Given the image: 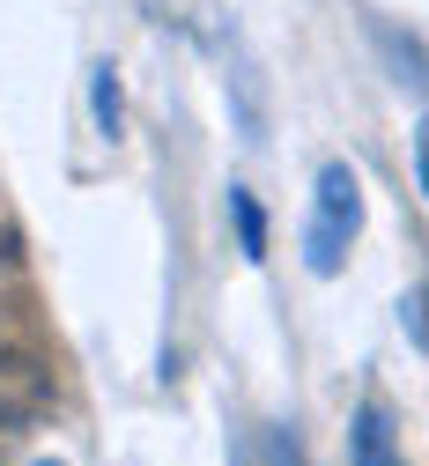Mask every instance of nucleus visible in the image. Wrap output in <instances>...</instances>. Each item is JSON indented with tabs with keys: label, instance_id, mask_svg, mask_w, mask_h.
Segmentation results:
<instances>
[{
	"label": "nucleus",
	"instance_id": "1",
	"mask_svg": "<svg viewBox=\"0 0 429 466\" xmlns=\"http://www.w3.org/2000/svg\"><path fill=\"white\" fill-rule=\"evenodd\" d=\"M355 229H363V178L355 163H319L312 178V222H303V267H312L319 281H333L355 252Z\"/></svg>",
	"mask_w": 429,
	"mask_h": 466
},
{
	"label": "nucleus",
	"instance_id": "12",
	"mask_svg": "<svg viewBox=\"0 0 429 466\" xmlns=\"http://www.w3.org/2000/svg\"><path fill=\"white\" fill-rule=\"evenodd\" d=\"M37 466H67V459H37Z\"/></svg>",
	"mask_w": 429,
	"mask_h": 466
},
{
	"label": "nucleus",
	"instance_id": "9",
	"mask_svg": "<svg viewBox=\"0 0 429 466\" xmlns=\"http://www.w3.org/2000/svg\"><path fill=\"white\" fill-rule=\"evenodd\" d=\"M23 274H30V245H23V229L0 222V289H23Z\"/></svg>",
	"mask_w": 429,
	"mask_h": 466
},
{
	"label": "nucleus",
	"instance_id": "7",
	"mask_svg": "<svg viewBox=\"0 0 429 466\" xmlns=\"http://www.w3.org/2000/svg\"><path fill=\"white\" fill-rule=\"evenodd\" d=\"M0 385H52V363L30 333H0Z\"/></svg>",
	"mask_w": 429,
	"mask_h": 466
},
{
	"label": "nucleus",
	"instance_id": "8",
	"mask_svg": "<svg viewBox=\"0 0 429 466\" xmlns=\"http://www.w3.org/2000/svg\"><path fill=\"white\" fill-rule=\"evenodd\" d=\"M400 333H407V348H422V356H429V274L400 297Z\"/></svg>",
	"mask_w": 429,
	"mask_h": 466
},
{
	"label": "nucleus",
	"instance_id": "5",
	"mask_svg": "<svg viewBox=\"0 0 429 466\" xmlns=\"http://www.w3.org/2000/svg\"><path fill=\"white\" fill-rule=\"evenodd\" d=\"M52 422V385H0V444Z\"/></svg>",
	"mask_w": 429,
	"mask_h": 466
},
{
	"label": "nucleus",
	"instance_id": "4",
	"mask_svg": "<svg viewBox=\"0 0 429 466\" xmlns=\"http://www.w3.org/2000/svg\"><path fill=\"white\" fill-rule=\"evenodd\" d=\"M230 229H237V259L244 267H267V252H274V222H267V208H260V193L252 186H230Z\"/></svg>",
	"mask_w": 429,
	"mask_h": 466
},
{
	"label": "nucleus",
	"instance_id": "6",
	"mask_svg": "<svg viewBox=\"0 0 429 466\" xmlns=\"http://www.w3.org/2000/svg\"><path fill=\"white\" fill-rule=\"evenodd\" d=\"M89 119H97V134H104V141L127 134V82H118V67H111V60H97V67H89Z\"/></svg>",
	"mask_w": 429,
	"mask_h": 466
},
{
	"label": "nucleus",
	"instance_id": "11",
	"mask_svg": "<svg viewBox=\"0 0 429 466\" xmlns=\"http://www.w3.org/2000/svg\"><path fill=\"white\" fill-rule=\"evenodd\" d=\"M414 186H422V200H429V111L414 119Z\"/></svg>",
	"mask_w": 429,
	"mask_h": 466
},
{
	"label": "nucleus",
	"instance_id": "2",
	"mask_svg": "<svg viewBox=\"0 0 429 466\" xmlns=\"http://www.w3.org/2000/svg\"><path fill=\"white\" fill-rule=\"evenodd\" d=\"M348 466H407L400 437H393V415H385V400H363L355 415H348Z\"/></svg>",
	"mask_w": 429,
	"mask_h": 466
},
{
	"label": "nucleus",
	"instance_id": "3",
	"mask_svg": "<svg viewBox=\"0 0 429 466\" xmlns=\"http://www.w3.org/2000/svg\"><path fill=\"white\" fill-rule=\"evenodd\" d=\"M371 45L385 52V67H393V82H400V89H414V96H429V45H422L414 30H400V23H385V15H371Z\"/></svg>",
	"mask_w": 429,
	"mask_h": 466
},
{
	"label": "nucleus",
	"instance_id": "10",
	"mask_svg": "<svg viewBox=\"0 0 429 466\" xmlns=\"http://www.w3.org/2000/svg\"><path fill=\"white\" fill-rule=\"evenodd\" d=\"M267 466H303V444L289 430H267Z\"/></svg>",
	"mask_w": 429,
	"mask_h": 466
}]
</instances>
